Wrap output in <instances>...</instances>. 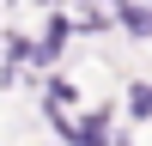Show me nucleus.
Returning a JSON list of instances; mask_svg holds the SVG:
<instances>
[{
    "mask_svg": "<svg viewBox=\"0 0 152 146\" xmlns=\"http://www.w3.org/2000/svg\"><path fill=\"white\" fill-rule=\"evenodd\" d=\"M67 140L73 146H104V116H85L79 128H67Z\"/></svg>",
    "mask_w": 152,
    "mask_h": 146,
    "instance_id": "1",
    "label": "nucleus"
},
{
    "mask_svg": "<svg viewBox=\"0 0 152 146\" xmlns=\"http://www.w3.org/2000/svg\"><path fill=\"white\" fill-rule=\"evenodd\" d=\"M122 24L128 31H152V6H122Z\"/></svg>",
    "mask_w": 152,
    "mask_h": 146,
    "instance_id": "2",
    "label": "nucleus"
}]
</instances>
